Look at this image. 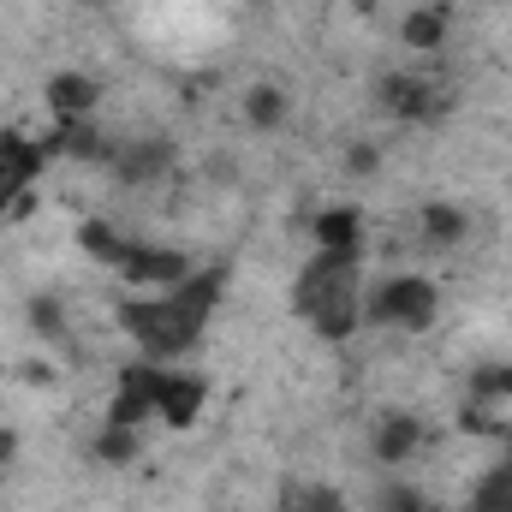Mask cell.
<instances>
[{
    "mask_svg": "<svg viewBox=\"0 0 512 512\" xmlns=\"http://www.w3.org/2000/svg\"><path fill=\"white\" fill-rule=\"evenodd\" d=\"M221 286H227L221 268H197L191 280H179V286H167V292H131V298H120V328L137 340L143 358L173 364V358L191 352L197 334L209 328V316H215V304H221Z\"/></svg>",
    "mask_w": 512,
    "mask_h": 512,
    "instance_id": "cell-1",
    "label": "cell"
},
{
    "mask_svg": "<svg viewBox=\"0 0 512 512\" xmlns=\"http://www.w3.org/2000/svg\"><path fill=\"white\" fill-rule=\"evenodd\" d=\"M441 316V286L429 274H387L376 292H364V322L399 328V334H429Z\"/></svg>",
    "mask_w": 512,
    "mask_h": 512,
    "instance_id": "cell-2",
    "label": "cell"
},
{
    "mask_svg": "<svg viewBox=\"0 0 512 512\" xmlns=\"http://www.w3.org/2000/svg\"><path fill=\"white\" fill-rule=\"evenodd\" d=\"M346 292H364V274H358V251H316L304 256V268H298V280H292V310L310 322V316H322L334 298H346Z\"/></svg>",
    "mask_w": 512,
    "mask_h": 512,
    "instance_id": "cell-3",
    "label": "cell"
},
{
    "mask_svg": "<svg viewBox=\"0 0 512 512\" xmlns=\"http://www.w3.org/2000/svg\"><path fill=\"white\" fill-rule=\"evenodd\" d=\"M376 108H382L387 120H399V126H435V120L453 114V96L435 90L417 72H382L376 78Z\"/></svg>",
    "mask_w": 512,
    "mask_h": 512,
    "instance_id": "cell-4",
    "label": "cell"
},
{
    "mask_svg": "<svg viewBox=\"0 0 512 512\" xmlns=\"http://www.w3.org/2000/svg\"><path fill=\"white\" fill-rule=\"evenodd\" d=\"M120 274H126V286H137V292H167V286L191 280L197 268H191V256L173 251V245H131L126 262H120Z\"/></svg>",
    "mask_w": 512,
    "mask_h": 512,
    "instance_id": "cell-5",
    "label": "cell"
},
{
    "mask_svg": "<svg viewBox=\"0 0 512 512\" xmlns=\"http://www.w3.org/2000/svg\"><path fill=\"white\" fill-rule=\"evenodd\" d=\"M42 102H48L54 126L96 120V108H102V78H90V72H54L48 90H42Z\"/></svg>",
    "mask_w": 512,
    "mask_h": 512,
    "instance_id": "cell-6",
    "label": "cell"
},
{
    "mask_svg": "<svg viewBox=\"0 0 512 512\" xmlns=\"http://www.w3.org/2000/svg\"><path fill=\"white\" fill-rule=\"evenodd\" d=\"M173 155H179V149H173L167 137H137V143H114L108 167H114L120 185H155V179H167Z\"/></svg>",
    "mask_w": 512,
    "mask_h": 512,
    "instance_id": "cell-7",
    "label": "cell"
},
{
    "mask_svg": "<svg viewBox=\"0 0 512 512\" xmlns=\"http://www.w3.org/2000/svg\"><path fill=\"white\" fill-rule=\"evenodd\" d=\"M304 227H310V245H316V251H358L364 256V215H358L352 203H328V209H316Z\"/></svg>",
    "mask_w": 512,
    "mask_h": 512,
    "instance_id": "cell-8",
    "label": "cell"
},
{
    "mask_svg": "<svg viewBox=\"0 0 512 512\" xmlns=\"http://www.w3.org/2000/svg\"><path fill=\"white\" fill-rule=\"evenodd\" d=\"M417 447H423V423L411 411H382L376 417V429H370V459L376 465H405Z\"/></svg>",
    "mask_w": 512,
    "mask_h": 512,
    "instance_id": "cell-9",
    "label": "cell"
},
{
    "mask_svg": "<svg viewBox=\"0 0 512 512\" xmlns=\"http://www.w3.org/2000/svg\"><path fill=\"white\" fill-rule=\"evenodd\" d=\"M209 411V376H191V370H173V382H167V393H161V423L167 429H191L197 417Z\"/></svg>",
    "mask_w": 512,
    "mask_h": 512,
    "instance_id": "cell-10",
    "label": "cell"
},
{
    "mask_svg": "<svg viewBox=\"0 0 512 512\" xmlns=\"http://www.w3.org/2000/svg\"><path fill=\"white\" fill-rule=\"evenodd\" d=\"M447 24H453V6H447V0H423L417 12L399 18V42H405L411 54H441V48H447Z\"/></svg>",
    "mask_w": 512,
    "mask_h": 512,
    "instance_id": "cell-11",
    "label": "cell"
},
{
    "mask_svg": "<svg viewBox=\"0 0 512 512\" xmlns=\"http://www.w3.org/2000/svg\"><path fill=\"white\" fill-rule=\"evenodd\" d=\"M417 227H423V239L435 245V251H459L465 239H471V209H459V203H423L417 209Z\"/></svg>",
    "mask_w": 512,
    "mask_h": 512,
    "instance_id": "cell-12",
    "label": "cell"
},
{
    "mask_svg": "<svg viewBox=\"0 0 512 512\" xmlns=\"http://www.w3.org/2000/svg\"><path fill=\"white\" fill-rule=\"evenodd\" d=\"M42 167H48V149H42V143H30V137H18V131L0 137V179H6L12 191H30V185L42 179Z\"/></svg>",
    "mask_w": 512,
    "mask_h": 512,
    "instance_id": "cell-13",
    "label": "cell"
},
{
    "mask_svg": "<svg viewBox=\"0 0 512 512\" xmlns=\"http://www.w3.org/2000/svg\"><path fill=\"white\" fill-rule=\"evenodd\" d=\"M42 149H48V161H54V155H72V161H108V155H114V143L102 137L96 120H72V126H60Z\"/></svg>",
    "mask_w": 512,
    "mask_h": 512,
    "instance_id": "cell-14",
    "label": "cell"
},
{
    "mask_svg": "<svg viewBox=\"0 0 512 512\" xmlns=\"http://www.w3.org/2000/svg\"><path fill=\"white\" fill-rule=\"evenodd\" d=\"M286 114H292V96L280 84H251L245 90V126L251 131H280Z\"/></svg>",
    "mask_w": 512,
    "mask_h": 512,
    "instance_id": "cell-15",
    "label": "cell"
},
{
    "mask_svg": "<svg viewBox=\"0 0 512 512\" xmlns=\"http://www.w3.org/2000/svg\"><path fill=\"white\" fill-rule=\"evenodd\" d=\"M78 251L84 256H96V262H108V268H120L131 251V239L114 227V221H102V215H90L84 227H78Z\"/></svg>",
    "mask_w": 512,
    "mask_h": 512,
    "instance_id": "cell-16",
    "label": "cell"
},
{
    "mask_svg": "<svg viewBox=\"0 0 512 512\" xmlns=\"http://www.w3.org/2000/svg\"><path fill=\"white\" fill-rule=\"evenodd\" d=\"M471 512H512V453L495 471H483V483L471 495Z\"/></svg>",
    "mask_w": 512,
    "mask_h": 512,
    "instance_id": "cell-17",
    "label": "cell"
},
{
    "mask_svg": "<svg viewBox=\"0 0 512 512\" xmlns=\"http://www.w3.org/2000/svg\"><path fill=\"white\" fill-rule=\"evenodd\" d=\"M90 453H96L102 465H131V459L143 453V441H137V429H120V423H102V429H96V441H90Z\"/></svg>",
    "mask_w": 512,
    "mask_h": 512,
    "instance_id": "cell-18",
    "label": "cell"
},
{
    "mask_svg": "<svg viewBox=\"0 0 512 512\" xmlns=\"http://www.w3.org/2000/svg\"><path fill=\"white\" fill-rule=\"evenodd\" d=\"M24 316H30V328L48 340V346H66V310H60V298H48V292H36L30 304H24Z\"/></svg>",
    "mask_w": 512,
    "mask_h": 512,
    "instance_id": "cell-19",
    "label": "cell"
},
{
    "mask_svg": "<svg viewBox=\"0 0 512 512\" xmlns=\"http://www.w3.org/2000/svg\"><path fill=\"white\" fill-rule=\"evenodd\" d=\"M155 417V405L143 399V393H131V387H114V399H108V417L102 423H120V429H143Z\"/></svg>",
    "mask_w": 512,
    "mask_h": 512,
    "instance_id": "cell-20",
    "label": "cell"
},
{
    "mask_svg": "<svg viewBox=\"0 0 512 512\" xmlns=\"http://www.w3.org/2000/svg\"><path fill=\"white\" fill-rule=\"evenodd\" d=\"M376 512H429V501H423V489H411V483H387L382 495H376Z\"/></svg>",
    "mask_w": 512,
    "mask_h": 512,
    "instance_id": "cell-21",
    "label": "cell"
},
{
    "mask_svg": "<svg viewBox=\"0 0 512 512\" xmlns=\"http://www.w3.org/2000/svg\"><path fill=\"white\" fill-rule=\"evenodd\" d=\"M346 173L352 179H376L382 173V149L376 143H346Z\"/></svg>",
    "mask_w": 512,
    "mask_h": 512,
    "instance_id": "cell-22",
    "label": "cell"
},
{
    "mask_svg": "<svg viewBox=\"0 0 512 512\" xmlns=\"http://www.w3.org/2000/svg\"><path fill=\"white\" fill-rule=\"evenodd\" d=\"M18 382L48 387V382H54V370H48V364H36V358H24V364H18Z\"/></svg>",
    "mask_w": 512,
    "mask_h": 512,
    "instance_id": "cell-23",
    "label": "cell"
},
{
    "mask_svg": "<svg viewBox=\"0 0 512 512\" xmlns=\"http://www.w3.org/2000/svg\"><path fill=\"white\" fill-rule=\"evenodd\" d=\"M6 465H18V429L0 423V471H6Z\"/></svg>",
    "mask_w": 512,
    "mask_h": 512,
    "instance_id": "cell-24",
    "label": "cell"
},
{
    "mask_svg": "<svg viewBox=\"0 0 512 512\" xmlns=\"http://www.w3.org/2000/svg\"><path fill=\"white\" fill-rule=\"evenodd\" d=\"M352 6H358V12H370V6H376V0H352Z\"/></svg>",
    "mask_w": 512,
    "mask_h": 512,
    "instance_id": "cell-25",
    "label": "cell"
},
{
    "mask_svg": "<svg viewBox=\"0 0 512 512\" xmlns=\"http://www.w3.org/2000/svg\"><path fill=\"white\" fill-rule=\"evenodd\" d=\"M286 512H310V507H304V501H298V507H286Z\"/></svg>",
    "mask_w": 512,
    "mask_h": 512,
    "instance_id": "cell-26",
    "label": "cell"
},
{
    "mask_svg": "<svg viewBox=\"0 0 512 512\" xmlns=\"http://www.w3.org/2000/svg\"><path fill=\"white\" fill-rule=\"evenodd\" d=\"M507 441H512V429H507Z\"/></svg>",
    "mask_w": 512,
    "mask_h": 512,
    "instance_id": "cell-27",
    "label": "cell"
},
{
    "mask_svg": "<svg viewBox=\"0 0 512 512\" xmlns=\"http://www.w3.org/2000/svg\"><path fill=\"white\" fill-rule=\"evenodd\" d=\"M447 6H453V0H447Z\"/></svg>",
    "mask_w": 512,
    "mask_h": 512,
    "instance_id": "cell-28",
    "label": "cell"
},
{
    "mask_svg": "<svg viewBox=\"0 0 512 512\" xmlns=\"http://www.w3.org/2000/svg\"><path fill=\"white\" fill-rule=\"evenodd\" d=\"M429 512H435V507H429Z\"/></svg>",
    "mask_w": 512,
    "mask_h": 512,
    "instance_id": "cell-29",
    "label": "cell"
}]
</instances>
